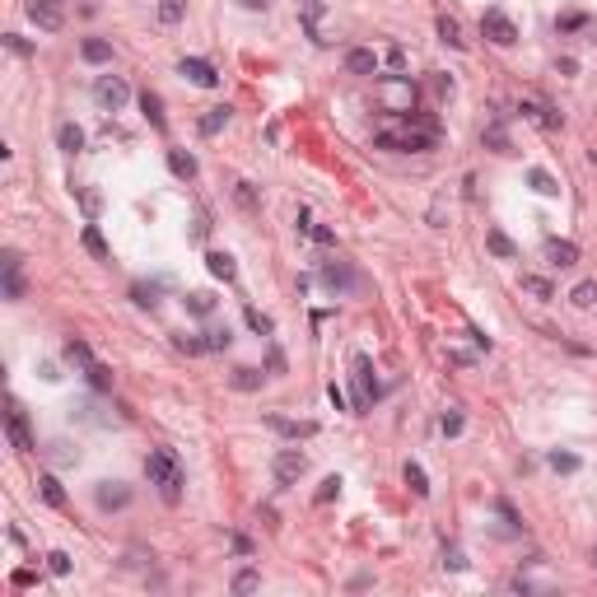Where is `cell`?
<instances>
[{"instance_id": "obj_1", "label": "cell", "mask_w": 597, "mask_h": 597, "mask_svg": "<svg viewBox=\"0 0 597 597\" xmlns=\"http://www.w3.org/2000/svg\"><path fill=\"white\" fill-rule=\"evenodd\" d=\"M145 476H150V485L164 495V504H177V500H182V485H187V476H182V462H177L173 448H155V453L145 458Z\"/></svg>"}, {"instance_id": "obj_2", "label": "cell", "mask_w": 597, "mask_h": 597, "mask_svg": "<svg viewBox=\"0 0 597 597\" xmlns=\"http://www.w3.org/2000/svg\"><path fill=\"white\" fill-rule=\"evenodd\" d=\"M94 103L103 112H121V108L131 103V84L121 75H98L94 79Z\"/></svg>"}, {"instance_id": "obj_3", "label": "cell", "mask_w": 597, "mask_h": 597, "mask_svg": "<svg viewBox=\"0 0 597 597\" xmlns=\"http://www.w3.org/2000/svg\"><path fill=\"white\" fill-rule=\"evenodd\" d=\"M23 14L38 23L42 33H61L66 28V0H23Z\"/></svg>"}, {"instance_id": "obj_4", "label": "cell", "mask_w": 597, "mask_h": 597, "mask_svg": "<svg viewBox=\"0 0 597 597\" xmlns=\"http://www.w3.org/2000/svg\"><path fill=\"white\" fill-rule=\"evenodd\" d=\"M271 471H275L280 485H299V476L309 471V458H304L299 448H280V453L271 458Z\"/></svg>"}, {"instance_id": "obj_5", "label": "cell", "mask_w": 597, "mask_h": 597, "mask_svg": "<svg viewBox=\"0 0 597 597\" xmlns=\"http://www.w3.org/2000/svg\"><path fill=\"white\" fill-rule=\"evenodd\" d=\"M481 33L495 42V47H513V42H518V28H513V19H509L504 10H485L481 14Z\"/></svg>"}, {"instance_id": "obj_6", "label": "cell", "mask_w": 597, "mask_h": 597, "mask_svg": "<svg viewBox=\"0 0 597 597\" xmlns=\"http://www.w3.org/2000/svg\"><path fill=\"white\" fill-rule=\"evenodd\" d=\"M322 285H327L331 294L341 299V294H355V289L364 285V280L355 275V266H350V262H327V266H322Z\"/></svg>"}, {"instance_id": "obj_7", "label": "cell", "mask_w": 597, "mask_h": 597, "mask_svg": "<svg viewBox=\"0 0 597 597\" xmlns=\"http://www.w3.org/2000/svg\"><path fill=\"white\" fill-rule=\"evenodd\" d=\"M5 429H10V443L19 448V453H33L38 443H33V434H28V420H23V406L10 402V411H5Z\"/></svg>"}, {"instance_id": "obj_8", "label": "cell", "mask_w": 597, "mask_h": 597, "mask_svg": "<svg viewBox=\"0 0 597 597\" xmlns=\"http://www.w3.org/2000/svg\"><path fill=\"white\" fill-rule=\"evenodd\" d=\"M94 504L103 509V513H112V509H126V504H131V490H126L121 481H98V485H94Z\"/></svg>"}, {"instance_id": "obj_9", "label": "cell", "mask_w": 597, "mask_h": 597, "mask_svg": "<svg viewBox=\"0 0 597 597\" xmlns=\"http://www.w3.org/2000/svg\"><path fill=\"white\" fill-rule=\"evenodd\" d=\"M266 424L275 429V434H280V439H294V443H299V439H313V434H317V424H313V420H285V415H275V411L266 415Z\"/></svg>"}, {"instance_id": "obj_10", "label": "cell", "mask_w": 597, "mask_h": 597, "mask_svg": "<svg viewBox=\"0 0 597 597\" xmlns=\"http://www.w3.org/2000/svg\"><path fill=\"white\" fill-rule=\"evenodd\" d=\"M177 70H182V75L192 79L196 89H215V84H219L215 66H211V61H201V57H182V66H177Z\"/></svg>"}, {"instance_id": "obj_11", "label": "cell", "mask_w": 597, "mask_h": 597, "mask_svg": "<svg viewBox=\"0 0 597 597\" xmlns=\"http://www.w3.org/2000/svg\"><path fill=\"white\" fill-rule=\"evenodd\" d=\"M346 70H350V75H360V79L378 75V52H373V47H350V52H346Z\"/></svg>"}, {"instance_id": "obj_12", "label": "cell", "mask_w": 597, "mask_h": 597, "mask_svg": "<svg viewBox=\"0 0 597 597\" xmlns=\"http://www.w3.org/2000/svg\"><path fill=\"white\" fill-rule=\"evenodd\" d=\"M546 257H551V266H574L578 262V243H569V238H551V243H546Z\"/></svg>"}, {"instance_id": "obj_13", "label": "cell", "mask_w": 597, "mask_h": 597, "mask_svg": "<svg viewBox=\"0 0 597 597\" xmlns=\"http://www.w3.org/2000/svg\"><path fill=\"white\" fill-rule=\"evenodd\" d=\"M79 57L89 61V66H108V61H112V42L108 38H84L79 42Z\"/></svg>"}, {"instance_id": "obj_14", "label": "cell", "mask_w": 597, "mask_h": 597, "mask_svg": "<svg viewBox=\"0 0 597 597\" xmlns=\"http://www.w3.org/2000/svg\"><path fill=\"white\" fill-rule=\"evenodd\" d=\"M57 145H61V155H79V150H84V131H79L75 121H61L57 126Z\"/></svg>"}, {"instance_id": "obj_15", "label": "cell", "mask_w": 597, "mask_h": 597, "mask_svg": "<svg viewBox=\"0 0 597 597\" xmlns=\"http://www.w3.org/2000/svg\"><path fill=\"white\" fill-rule=\"evenodd\" d=\"M485 248L495 252L500 262H518V248L509 243V233H504V229H490V233H485Z\"/></svg>"}, {"instance_id": "obj_16", "label": "cell", "mask_w": 597, "mask_h": 597, "mask_svg": "<svg viewBox=\"0 0 597 597\" xmlns=\"http://www.w3.org/2000/svg\"><path fill=\"white\" fill-rule=\"evenodd\" d=\"M262 378H266V373H262V369H252V364H238L229 373V383L238 387V392H257V387H262Z\"/></svg>"}, {"instance_id": "obj_17", "label": "cell", "mask_w": 597, "mask_h": 597, "mask_svg": "<svg viewBox=\"0 0 597 597\" xmlns=\"http://www.w3.org/2000/svg\"><path fill=\"white\" fill-rule=\"evenodd\" d=\"M229 117H233V108H211V112L196 121V131H201V135H219L224 126H229Z\"/></svg>"}, {"instance_id": "obj_18", "label": "cell", "mask_w": 597, "mask_h": 597, "mask_svg": "<svg viewBox=\"0 0 597 597\" xmlns=\"http://www.w3.org/2000/svg\"><path fill=\"white\" fill-rule=\"evenodd\" d=\"M79 243H84V252H89V257H98V262H108V257H112V252H108V243H103V233H98L94 224H84V229H79Z\"/></svg>"}, {"instance_id": "obj_19", "label": "cell", "mask_w": 597, "mask_h": 597, "mask_svg": "<svg viewBox=\"0 0 597 597\" xmlns=\"http://www.w3.org/2000/svg\"><path fill=\"white\" fill-rule=\"evenodd\" d=\"M140 108H145V117H150V126H155V131H164V126H168V117H164V98H159V94H150V89H145V94H140Z\"/></svg>"}, {"instance_id": "obj_20", "label": "cell", "mask_w": 597, "mask_h": 597, "mask_svg": "<svg viewBox=\"0 0 597 597\" xmlns=\"http://www.w3.org/2000/svg\"><path fill=\"white\" fill-rule=\"evenodd\" d=\"M206 266H211V275H215V280H224V285L238 275V266H233L229 252H211V257H206Z\"/></svg>"}, {"instance_id": "obj_21", "label": "cell", "mask_w": 597, "mask_h": 597, "mask_svg": "<svg viewBox=\"0 0 597 597\" xmlns=\"http://www.w3.org/2000/svg\"><path fill=\"white\" fill-rule=\"evenodd\" d=\"M168 168H173L182 182H192V177H196V159L187 155V150H168Z\"/></svg>"}, {"instance_id": "obj_22", "label": "cell", "mask_w": 597, "mask_h": 597, "mask_svg": "<svg viewBox=\"0 0 597 597\" xmlns=\"http://www.w3.org/2000/svg\"><path fill=\"white\" fill-rule=\"evenodd\" d=\"M527 187H532L537 196H560V182L546 173V168H532V173H527Z\"/></svg>"}, {"instance_id": "obj_23", "label": "cell", "mask_w": 597, "mask_h": 597, "mask_svg": "<svg viewBox=\"0 0 597 597\" xmlns=\"http://www.w3.org/2000/svg\"><path fill=\"white\" fill-rule=\"evenodd\" d=\"M38 490H42V500L52 504V509H66V490H61L57 476H38Z\"/></svg>"}, {"instance_id": "obj_24", "label": "cell", "mask_w": 597, "mask_h": 597, "mask_svg": "<svg viewBox=\"0 0 597 597\" xmlns=\"http://www.w3.org/2000/svg\"><path fill=\"white\" fill-rule=\"evenodd\" d=\"M522 289L537 294V299H556V285H551L546 275H532V271H522Z\"/></svg>"}, {"instance_id": "obj_25", "label": "cell", "mask_w": 597, "mask_h": 597, "mask_svg": "<svg viewBox=\"0 0 597 597\" xmlns=\"http://www.w3.org/2000/svg\"><path fill=\"white\" fill-rule=\"evenodd\" d=\"M84 373H89V387H94V392H112V369H108V364H98V360H94Z\"/></svg>"}, {"instance_id": "obj_26", "label": "cell", "mask_w": 597, "mask_h": 597, "mask_svg": "<svg viewBox=\"0 0 597 597\" xmlns=\"http://www.w3.org/2000/svg\"><path fill=\"white\" fill-rule=\"evenodd\" d=\"M485 145H490L495 155H513V145H509V135H504L500 121H490V126H485Z\"/></svg>"}, {"instance_id": "obj_27", "label": "cell", "mask_w": 597, "mask_h": 597, "mask_svg": "<svg viewBox=\"0 0 597 597\" xmlns=\"http://www.w3.org/2000/svg\"><path fill=\"white\" fill-rule=\"evenodd\" d=\"M187 313H196V317L215 313V294H211V289H196V294H187Z\"/></svg>"}, {"instance_id": "obj_28", "label": "cell", "mask_w": 597, "mask_h": 597, "mask_svg": "<svg viewBox=\"0 0 597 597\" xmlns=\"http://www.w3.org/2000/svg\"><path fill=\"white\" fill-rule=\"evenodd\" d=\"M182 14H187V5H182V0H159V23H168V28H173V23H182Z\"/></svg>"}, {"instance_id": "obj_29", "label": "cell", "mask_w": 597, "mask_h": 597, "mask_svg": "<svg viewBox=\"0 0 597 597\" xmlns=\"http://www.w3.org/2000/svg\"><path fill=\"white\" fill-rule=\"evenodd\" d=\"M439 38L448 42V47H458V52H462V28H458V19H453V14H443V19H439Z\"/></svg>"}, {"instance_id": "obj_30", "label": "cell", "mask_w": 597, "mask_h": 597, "mask_svg": "<svg viewBox=\"0 0 597 597\" xmlns=\"http://www.w3.org/2000/svg\"><path fill=\"white\" fill-rule=\"evenodd\" d=\"M66 360H70V364H94V355H89V346H84V341H79V336H70V341H66Z\"/></svg>"}, {"instance_id": "obj_31", "label": "cell", "mask_w": 597, "mask_h": 597, "mask_svg": "<svg viewBox=\"0 0 597 597\" xmlns=\"http://www.w3.org/2000/svg\"><path fill=\"white\" fill-rule=\"evenodd\" d=\"M406 485H411L420 500L429 495V481H424V467H420V462H406Z\"/></svg>"}, {"instance_id": "obj_32", "label": "cell", "mask_w": 597, "mask_h": 597, "mask_svg": "<svg viewBox=\"0 0 597 597\" xmlns=\"http://www.w3.org/2000/svg\"><path fill=\"white\" fill-rule=\"evenodd\" d=\"M257 588H262V574H257V569H238V574H233V593H257Z\"/></svg>"}, {"instance_id": "obj_33", "label": "cell", "mask_w": 597, "mask_h": 597, "mask_svg": "<svg viewBox=\"0 0 597 597\" xmlns=\"http://www.w3.org/2000/svg\"><path fill=\"white\" fill-rule=\"evenodd\" d=\"M173 346L182 350V355H206V341H201V336H187V331H177Z\"/></svg>"}, {"instance_id": "obj_34", "label": "cell", "mask_w": 597, "mask_h": 597, "mask_svg": "<svg viewBox=\"0 0 597 597\" xmlns=\"http://www.w3.org/2000/svg\"><path fill=\"white\" fill-rule=\"evenodd\" d=\"M569 299H574L578 309H593V304H597V285H593V280H583V285H574Z\"/></svg>"}, {"instance_id": "obj_35", "label": "cell", "mask_w": 597, "mask_h": 597, "mask_svg": "<svg viewBox=\"0 0 597 597\" xmlns=\"http://www.w3.org/2000/svg\"><path fill=\"white\" fill-rule=\"evenodd\" d=\"M546 462L556 467V471H578V458H574V453H560V448H556V453H546Z\"/></svg>"}, {"instance_id": "obj_36", "label": "cell", "mask_w": 597, "mask_h": 597, "mask_svg": "<svg viewBox=\"0 0 597 597\" xmlns=\"http://www.w3.org/2000/svg\"><path fill=\"white\" fill-rule=\"evenodd\" d=\"M248 327L257 331V336H271V331H275V322H271L266 313H257V309H248Z\"/></svg>"}, {"instance_id": "obj_37", "label": "cell", "mask_w": 597, "mask_h": 597, "mask_svg": "<svg viewBox=\"0 0 597 597\" xmlns=\"http://www.w3.org/2000/svg\"><path fill=\"white\" fill-rule=\"evenodd\" d=\"M462 415H458V411H448V415H443V420H439V429H443V439H458V434H462Z\"/></svg>"}, {"instance_id": "obj_38", "label": "cell", "mask_w": 597, "mask_h": 597, "mask_svg": "<svg viewBox=\"0 0 597 597\" xmlns=\"http://www.w3.org/2000/svg\"><path fill=\"white\" fill-rule=\"evenodd\" d=\"M47 569H52L57 578H66L70 574V556H66V551H52V556H47Z\"/></svg>"}, {"instance_id": "obj_39", "label": "cell", "mask_w": 597, "mask_h": 597, "mask_svg": "<svg viewBox=\"0 0 597 597\" xmlns=\"http://www.w3.org/2000/svg\"><path fill=\"white\" fill-rule=\"evenodd\" d=\"M229 327H219V331H206V350H229Z\"/></svg>"}, {"instance_id": "obj_40", "label": "cell", "mask_w": 597, "mask_h": 597, "mask_svg": "<svg viewBox=\"0 0 597 597\" xmlns=\"http://www.w3.org/2000/svg\"><path fill=\"white\" fill-rule=\"evenodd\" d=\"M131 294H135V304H140V309H155V304H159V299H155L159 289H155V285H135Z\"/></svg>"}, {"instance_id": "obj_41", "label": "cell", "mask_w": 597, "mask_h": 597, "mask_svg": "<svg viewBox=\"0 0 597 597\" xmlns=\"http://www.w3.org/2000/svg\"><path fill=\"white\" fill-rule=\"evenodd\" d=\"M238 206H243V211H257V192H252V182H238Z\"/></svg>"}, {"instance_id": "obj_42", "label": "cell", "mask_w": 597, "mask_h": 597, "mask_svg": "<svg viewBox=\"0 0 597 597\" xmlns=\"http://www.w3.org/2000/svg\"><path fill=\"white\" fill-rule=\"evenodd\" d=\"M336 495H341V476H327V481H322V490H317V504L336 500Z\"/></svg>"}, {"instance_id": "obj_43", "label": "cell", "mask_w": 597, "mask_h": 597, "mask_svg": "<svg viewBox=\"0 0 597 597\" xmlns=\"http://www.w3.org/2000/svg\"><path fill=\"white\" fill-rule=\"evenodd\" d=\"M19 266H23V257H19L14 248H10L5 257H0V271H5V275H19Z\"/></svg>"}, {"instance_id": "obj_44", "label": "cell", "mask_w": 597, "mask_h": 597, "mask_svg": "<svg viewBox=\"0 0 597 597\" xmlns=\"http://www.w3.org/2000/svg\"><path fill=\"white\" fill-rule=\"evenodd\" d=\"M5 47H10L14 57H33V47H28V42H23L19 33H5Z\"/></svg>"}, {"instance_id": "obj_45", "label": "cell", "mask_w": 597, "mask_h": 597, "mask_svg": "<svg viewBox=\"0 0 597 597\" xmlns=\"http://www.w3.org/2000/svg\"><path fill=\"white\" fill-rule=\"evenodd\" d=\"M588 23V14H560V33H578Z\"/></svg>"}, {"instance_id": "obj_46", "label": "cell", "mask_w": 597, "mask_h": 597, "mask_svg": "<svg viewBox=\"0 0 597 597\" xmlns=\"http://www.w3.org/2000/svg\"><path fill=\"white\" fill-rule=\"evenodd\" d=\"M383 61H387V66H392V70H402V66H406V52H402V47H397V42H392V47H387V52H383Z\"/></svg>"}, {"instance_id": "obj_47", "label": "cell", "mask_w": 597, "mask_h": 597, "mask_svg": "<svg viewBox=\"0 0 597 597\" xmlns=\"http://www.w3.org/2000/svg\"><path fill=\"white\" fill-rule=\"evenodd\" d=\"M206 233H211V215L201 211V215H196V224H192V238H196V243H201V238H206Z\"/></svg>"}, {"instance_id": "obj_48", "label": "cell", "mask_w": 597, "mask_h": 597, "mask_svg": "<svg viewBox=\"0 0 597 597\" xmlns=\"http://www.w3.org/2000/svg\"><path fill=\"white\" fill-rule=\"evenodd\" d=\"M5 299H23V280L19 275H5Z\"/></svg>"}, {"instance_id": "obj_49", "label": "cell", "mask_w": 597, "mask_h": 597, "mask_svg": "<svg viewBox=\"0 0 597 597\" xmlns=\"http://www.w3.org/2000/svg\"><path fill=\"white\" fill-rule=\"evenodd\" d=\"M79 206H84V215H98L103 201H98V192H79Z\"/></svg>"}, {"instance_id": "obj_50", "label": "cell", "mask_w": 597, "mask_h": 597, "mask_svg": "<svg viewBox=\"0 0 597 597\" xmlns=\"http://www.w3.org/2000/svg\"><path fill=\"white\" fill-rule=\"evenodd\" d=\"M309 233H313V238H317V243H327V248H331V243H336V233H331V229H327V224H313V229H309Z\"/></svg>"}, {"instance_id": "obj_51", "label": "cell", "mask_w": 597, "mask_h": 597, "mask_svg": "<svg viewBox=\"0 0 597 597\" xmlns=\"http://www.w3.org/2000/svg\"><path fill=\"white\" fill-rule=\"evenodd\" d=\"M52 458H57V462H79V453H70L66 443H57V448H52Z\"/></svg>"}, {"instance_id": "obj_52", "label": "cell", "mask_w": 597, "mask_h": 597, "mask_svg": "<svg viewBox=\"0 0 597 597\" xmlns=\"http://www.w3.org/2000/svg\"><path fill=\"white\" fill-rule=\"evenodd\" d=\"M327 397H331V406H336V411H346V392H341V387H336V383L327 387Z\"/></svg>"}, {"instance_id": "obj_53", "label": "cell", "mask_w": 597, "mask_h": 597, "mask_svg": "<svg viewBox=\"0 0 597 597\" xmlns=\"http://www.w3.org/2000/svg\"><path fill=\"white\" fill-rule=\"evenodd\" d=\"M266 364H271V373H285V355H280V350H271Z\"/></svg>"}, {"instance_id": "obj_54", "label": "cell", "mask_w": 597, "mask_h": 597, "mask_svg": "<svg viewBox=\"0 0 597 597\" xmlns=\"http://www.w3.org/2000/svg\"><path fill=\"white\" fill-rule=\"evenodd\" d=\"M238 5H243V10H266L271 0H238Z\"/></svg>"}, {"instance_id": "obj_55", "label": "cell", "mask_w": 597, "mask_h": 597, "mask_svg": "<svg viewBox=\"0 0 597 597\" xmlns=\"http://www.w3.org/2000/svg\"><path fill=\"white\" fill-rule=\"evenodd\" d=\"M593 569H597V551H593Z\"/></svg>"}]
</instances>
